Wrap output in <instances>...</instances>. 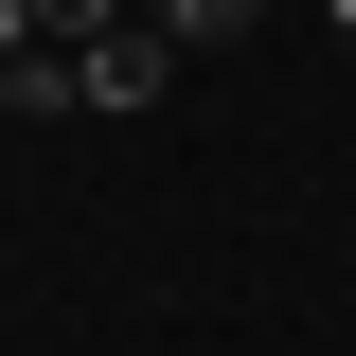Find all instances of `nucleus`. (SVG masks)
Returning a JSON list of instances; mask_svg holds the SVG:
<instances>
[{
	"label": "nucleus",
	"instance_id": "nucleus-1",
	"mask_svg": "<svg viewBox=\"0 0 356 356\" xmlns=\"http://www.w3.org/2000/svg\"><path fill=\"white\" fill-rule=\"evenodd\" d=\"M161 72H178V36H161V18H143V36H89V54H72V89L107 107V125H143V107H161Z\"/></svg>",
	"mask_w": 356,
	"mask_h": 356
},
{
	"label": "nucleus",
	"instance_id": "nucleus-2",
	"mask_svg": "<svg viewBox=\"0 0 356 356\" xmlns=\"http://www.w3.org/2000/svg\"><path fill=\"white\" fill-rule=\"evenodd\" d=\"M89 89H72V54H18V72H0V125H72Z\"/></svg>",
	"mask_w": 356,
	"mask_h": 356
},
{
	"label": "nucleus",
	"instance_id": "nucleus-3",
	"mask_svg": "<svg viewBox=\"0 0 356 356\" xmlns=\"http://www.w3.org/2000/svg\"><path fill=\"white\" fill-rule=\"evenodd\" d=\"M250 18H267V0H161V36H178V54H232Z\"/></svg>",
	"mask_w": 356,
	"mask_h": 356
},
{
	"label": "nucleus",
	"instance_id": "nucleus-4",
	"mask_svg": "<svg viewBox=\"0 0 356 356\" xmlns=\"http://www.w3.org/2000/svg\"><path fill=\"white\" fill-rule=\"evenodd\" d=\"M18 18H36V54H54V36H72V54H89V36H125V0H18Z\"/></svg>",
	"mask_w": 356,
	"mask_h": 356
},
{
	"label": "nucleus",
	"instance_id": "nucleus-5",
	"mask_svg": "<svg viewBox=\"0 0 356 356\" xmlns=\"http://www.w3.org/2000/svg\"><path fill=\"white\" fill-rule=\"evenodd\" d=\"M18 54H36V18H18V0H0V72H18Z\"/></svg>",
	"mask_w": 356,
	"mask_h": 356
},
{
	"label": "nucleus",
	"instance_id": "nucleus-6",
	"mask_svg": "<svg viewBox=\"0 0 356 356\" xmlns=\"http://www.w3.org/2000/svg\"><path fill=\"white\" fill-rule=\"evenodd\" d=\"M321 18H339V36H356V0H321Z\"/></svg>",
	"mask_w": 356,
	"mask_h": 356
}]
</instances>
